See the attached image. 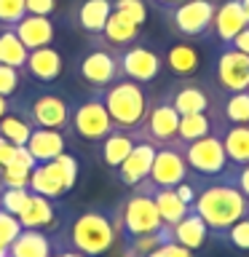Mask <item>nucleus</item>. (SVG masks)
Listing matches in <instances>:
<instances>
[{
  "instance_id": "f257e3e1",
  "label": "nucleus",
  "mask_w": 249,
  "mask_h": 257,
  "mask_svg": "<svg viewBox=\"0 0 249 257\" xmlns=\"http://www.w3.org/2000/svg\"><path fill=\"white\" fill-rule=\"evenodd\" d=\"M118 238L115 222L110 209L104 206H86L78 214L64 220L59 238H54L56 246H67L86 257H104Z\"/></svg>"
},
{
  "instance_id": "f03ea898",
  "label": "nucleus",
  "mask_w": 249,
  "mask_h": 257,
  "mask_svg": "<svg viewBox=\"0 0 249 257\" xmlns=\"http://www.w3.org/2000/svg\"><path fill=\"white\" fill-rule=\"evenodd\" d=\"M193 212L209 225L212 236L217 238L222 230H228L233 222L249 214V201L233 188L230 182L220 180H204L198 188V196L193 201Z\"/></svg>"
},
{
  "instance_id": "7ed1b4c3",
  "label": "nucleus",
  "mask_w": 249,
  "mask_h": 257,
  "mask_svg": "<svg viewBox=\"0 0 249 257\" xmlns=\"http://www.w3.org/2000/svg\"><path fill=\"white\" fill-rule=\"evenodd\" d=\"M102 102L107 107V115L115 128H126V132H137L150 112L153 94L148 86L134 83L129 78H118L102 91Z\"/></svg>"
},
{
  "instance_id": "20e7f679",
  "label": "nucleus",
  "mask_w": 249,
  "mask_h": 257,
  "mask_svg": "<svg viewBox=\"0 0 249 257\" xmlns=\"http://www.w3.org/2000/svg\"><path fill=\"white\" fill-rule=\"evenodd\" d=\"M110 214H112V222H115L118 236L123 241H132L137 236H150V233H161L169 228L161 220L153 196L150 193H142V190H132L129 196H123L110 209Z\"/></svg>"
},
{
  "instance_id": "39448f33",
  "label": "nucleus",
  "mask_w": 249,
  "mask_h": 257,
  "mask_svg": "<svg viewBox=\"0 0 249 257\" xmlns=\"http://www.w3.org/2000/svg\"><path fill=\"white\" fill-rule=\"evenodd\" d=\"M72 75L83 83L88 91H104L110 83L120 78L118 48L107 46L99 38H88V46L72 62Z\"/></svg>"
},
{
  "instance_id": "423d86ee",
  "label": "nucleus",
  "mask_w": 249,
  "mask_h": 257,
  "mask_svg": "<svg viewBox=\"0 0 249 257\" xmlns=\"http://www.w3.org/2000/svg\"><path fill=\"white\" fill-rule=\"evenodd\" d=\"M24 102V112L32 120L35 128H56V132H70V118H72V99L62 88L43 86Z\"/></svg>"
},
{
  "instance_id": "0eeeda50",
  "label": "nucleus",
  "mask_w": 249,
  "mask_h": 257,
  "mask_svg": "<svg viewBox=\"0 0 249 257\" xmlns=\"http://www.w3.org/2000/svg\"><path fill=\"white\" fill-rule=\"evenodd\" d=\"M78 169H80L78 158L67 150V153H62L59 158L38 164L32 169L27 188H30V193H38V196H43V198L59 201L62 196H67V193L75 188Z\"/></svg>"
},
{
  "instance_id": "6e6552de",
  "label": "nucleus",
  "mask_w": 249,
  "mask_h": 257,
  "mask_svg": "<svg viewBox=\"0 0 249 257\" xmlns=\"http://www.w3.org/2000/svg\"><path fill=\"white\" fill-rule=\"evenodd\" d=\"M161 99L180 112V115H193V112H209L217 107L220 94L214 91V86L209 83V78L193 75V78H174L169 80L164 88Z\"/></svg>"
},
{
  "instance_id": "1a4fd4ad",
  "label": "nucleus",
  "mask_w": 249,
  "mask_h": 257,
  "mask_svg": "<svg viewBox=\"0 0 249 257\" xmlns=\"http://www.w3.org/2000/svg\"><path fill=\"white\" fill-rule=\"evenodd\" d=\"M217 0H185L177 8L164 14L166 27L180 40H204L212 38V19H214Z\"/></svg>"
},
{
  "instance_id": "9d476101",
  "label": "nucleus",
  "mask_w": 249,
  "mask_h": 257,
  "mask_svg": "<svg viewBox=\"0 0 249 257\" xmlns=\"http://www.w3.org/2000/svg\"><path fill=\"white\" fill-rule=\"evenodd\" d=\"M112 120L107 115V107L102 102V91H88V96L78 99L72 104V118H70V134L88 145L102 142L112 132Z\"/></svg>"
},
{
  "instance_id": "9b49d317",
  "label": "nucleus",
  "mask_w": 249,
  "mask_h": 257,
  "mask_svg": "<svg viewBox=\"0 0 249 257\" xmlns=\"http://www.w3.org/2000/svg\"><path fill=\"white\" fill-rule=\"evenodd\" d=\"M182 150V158L188 169L201 180H220V177L228 172V156H225L220 132L204 137V140H196L190 145H177Z\"/></svg>"
},
{
  "instance_id": "f8f14e48",
  "label": "nucleus",
  "mask_w": 249,
  "mask_h": 257,
  "mask_svg": "<svg viewBox=\"0 0 249 257\" xmlns=\"http://www.w3.org/2000/svg\"><path fill=\"white\" fill-rule=\"evenodd\" d=\"M118 64H120V78L150 86L153 80H158L161 70H164V54L156 46H150V40L140 38L137 43L118 51Z\"/></svg>"
},
{
  "instance_id": "ddd939ff",
  "label": "nucleus",
  "mask_w": 249,
  "mask_h": 257,
  "mask_svg": "<svg viewBox=\"0 0 249 257\" xmlns=\"http://www.w3.org/2000/svg\"><path fill=\"white\" fill-rule=\"evenodd\" d=\"M209 83L214 86L217 94H236L249 88V56L236 51L233 46H220L217 62L212 64Z\"/></svg>"
},
{
  "instance_id": "4468645a",
  "label": "nucleus",
  "mask_w": 249,
  "mask_h": 257,
  "mask_svg": "<svg viewBox=\"0 0 249 257\" xmlns=\"http://www.w3.org/2000/svg\"><path fill=\"white\" fill-rule=\"evenodd\" d=\"M177 128H180V112L172 104H166L161 96H153L148 118L134 134L137 140H148L161 148V145H172L177 140Z\"/></svg>"
},
{
  "instance_id": "2eb2a0df",
  "label": "nucleus",
  "mask_w": 249,
  "mask_h": 257,
  "mask_svg": "<svg viewBox=\"0 0 249 257\" xmlns=\"http://www.w3.org/2000/svg\"><path fill=\"white\" fill-rule=\"evenodd\" d=\"M188 177H190V169L182 158V150L177 145H161L156 150V158H153L150 177L145 182L153 185V188H174Z\"/></svg>"
},
{
  "instance_id": "dca6fc26",
  "label": "nucleus",
  "mask_w": 249,
  "mask_h": 257,
  "mask_svg": "<svg viewBox=\"0 0 249 257\" xmlns=\"http://www.w3.org/2000/svg\"><path fill=\"white\" fill-rule=\"evenodd\" d=\"M62 220H67V214H62V206L51 198L38 196V193H30L27 206L19 214L22 228H35V230H46V233H59L64 225Z\"/></svg>"
},
{
  "instance_id": "f3484780",
  "label": "nucleus",
  "mask_w": 249,
  "mask_h": 257,
  "mask_svg": "<svg viewBox=\"0 0 249 257\" xmlns=\"http://www.w3.org/2000/svg\"><path fill=\"white\" fill-rule=\"evenodd\" d=\"M156 150H158V145H153L148 140H137L132 153L126 156V161L112 172L115 180L129 190L137 188L140 182H145L150 177V166H153V158H156Z\"/></svg>"
},
{
  "instance_id": "a211bd4d",
  "label": "nucleus",
  "mask_w": 249,
  "mask_h": 257,
  "mask_svg": "<svg viewBox=\"0 0 249 257\" xmlns=\"http://www.w3.org/2000/svg\"><path fill=\"white\" fill-rule=\"evenodd\" d=\"M24 75L35 83H43V86H51L62 78L64 72V56L59 48L54 46H43V48H35V51L27 54V62H24Z\"/></svg>"
},
{
  "instance_id": "6ab92c4d",
  "label": "nucleus",
  "mask_w": 249,
  "mask_h": 257,
  "mask_svg": "<svg viewBox=\"0 0 249 257\" xmlns=\"http://www.w3.org/2000/svg\"><path fill=\"white\" fill-rule=\"evenodd\" d=\"M249 24V16L238 0H217L214 19H212V38L220 46H230L233 38Z\"/></svg>"
},
{
  "instance_id": "aec40b11",
  "label": "nucleus",
  "mask_w": 249,
  "mask_h": 257,
  "mask_svg": "<svg viewBox=\"0 0 249 257\" xmlns=\"http://www.w3.org/2000/svg\"><path fill=\"white\" fill-rule=\"evenodd\" d=\"M110 14H112V0H78L75 8H72V27L88 38H99Z\"/></svg>"
},
{
  "instance_id": "412c9836",
  "label": "nucleus",
  "mask_w": 249,
  "mask_h": 257,
  "mask_svg": "<svg viewBox=\"0 0 249 257\" xmlns=\"http://www.w3.org/2000/svg\"><path fill=\"white\" fill-rule=\"evenodd\" d=\"M38 164L59 158L70 150V132H56V128H32L27 145H24Z\"/></svg>"
},
{
  "instance_id": "4be33fe9",
  "label": "nucleus",
  "mask_w": 249,
  "mask_h": 257,
  "mask_svg": "<svg viewBox=\"0 0 249 257\" xmlns=\"http://www.w3.org/2000/svg\"><path fill=\"white\" fill-rule=\"evenodd\" d=\"M14 32L19 35V40L24 43L27 51L51 46L54 38H56V27H54L51 16H35V14H24L22 19L16 22Z\"/></svg>"
},
{
  "instance_id": "5701e85b",
  "label": "nucleus",
  "mask_w": 249,
  "mask_h": 257,
  "mask_svg": "<svg viewBox=\"0 0 249 257\" xmlns=\"http://www.w3.org/2000/svg\"><path fill=\"white\" fill-rule=\"evenodd\" d=\"M225 120L220 118V112L209 110V112H193V115H180V128H177V140L172 145H190L196 140H204V137L220 132V126Z\"/></svg>"
},
{
  "instance_id": "b1692460",
  "label": "nucleus",
  "mask_w": 249,
  "mask_h": 257,
  "mask_svg": "<svg viewBox=\"0 0 249 257\" xmlns=\"http://www.w3.org/2000/svg\"><path fill=\"white\" fill-rule=\"evenodd\" d=\"M137 142V134L134 132H126V128H112V132L104 137L102 142H96V158H99L102 166H107L110 172L126 161V156L132 153Z\"/></svg>"
},
{
  "instance_id": "393cba45",
  "label": "nucleus",
  "mask_w": 249,
  "mask_h": 257,
  "mask_svg": "<svg viewBox=\"0 0 249 257\" xmlns=\"http://www.w3.org/2000/svg\"><path fill=\"white\" fill-rule=\"evenodd\" d=\"M164 67L174 78H193L201 70V54L190 40H177L164 51Z\"/></svg>"
},
{
  "instance_id": "a878e982",
  "label": "nucleus",
  "mask_w": 249,
  "mask_h": 257,
  "mask_svg": "<svg viewBox=\"0 0 249 257\" xmlns=\"http://www.w3.org/2000/svg\"><path fill=\"white\" fill-rule=\"evenodd\" d=\"M54 238L46 230L22 228L11 244H8V257H51L54 254Z\"/></svg>"
},
{
  "instance_id": "bb28decb",
  "label": "nucleus",
  "mask_w": 249,
  "mask_h": 257,
  "mask_svg": "<svg viewBox=\"0 0 249 257\" xmlns=\"http://www.w3.org/2000/svg\"><path fill=\"white\" fill-rule=\"evenodd\" d=\"M32 120L27 118V112H24V102L22 99H14L11 107H8V112L3 118H0V134L6 137L11 145H16V148H24L32 134Z\"/></svg>"
},
{
  "instance_id": "cd10ccee",
  "label": "nucleus",
  "mask_w": 249,
  "mask_h": 257,
  "mask_svg": "<svg viewBox=\"0 0 249 257\" xmlns=\"http://www.w3.org/2000/svg\"><path fill=\"white\" fill-rule=\"evenodd\" d=\"M209 236H212L209 225L201 220L193 209L172 228V241H174V244H180V246H185V249H190V252H196V249L204 246Z\"/></svg>"
},
{
  "instance_id": "c85d7f7f",
  "label": "nucleus",
  "mask_w": 249,
  "mask_h": 257,
  "mask_svg": "<svg viewBox=\"0 0 249 257\" xmlns=\"http://www.w3.org/2000/svg\"><path fill=\"white\" fill-rule=\"evenodd\" d=\"M140 38H142V27H137L132 19H126V16L118 14V11H112L107 16V24H104V30L99 35V40H104V43L112 46V48H118V51L137 43Z\"/></svg>"
},
{
  "instance_id": "c756f323",
  "label": "nucleus",
  "mask_w": 249,
  "mask_h": 257,
  "mask_svg": "<svg viewBox=\"0 0 249 257\" xmlns=\"http://www.w3.org/2000/svg\"><path fill=\"white\" fill-rule=\"evenodd\" d=\"M220 140L225 148L230 166H244L249 164V126H230L222 123L220 126Z\"/></svg>"
},
{
  "instance_id": "7c9ffc66",
  "label": "nucleus",
  "mask_w": 249,
  "mask_h": 257,
  "mask_svg": "<svg viewBox=\"0 0 249 257\" xmlns=\"http://www.w3.org/2000/svg\"><path fill=\"white\" fill-rule=\"evenodd\" d=\"M217 112L230 126H249V94L246 91L225 94L222 99H217Z\"/></svg>"
},
{
  "instance_id": "2f4dec72",
  "label": "nucleus",
  "mask_w": 249,
  "mask_h": 257,
  "mask_svg": "<svg viewBox=\"0 0 249 257\" xmlns=\"http://www.w3.org/2000/svg\"><path fill=\"white\" fill-rule=\"evenodd\" d=\"M27 48L19 40V35L14 32V27H0V64H8V67L24 70V62H27Z\"/></svg>"
},
{
  "instance_id": "473e14b6",
  "label": "nucleus",
  "mask_w": 249,
  "mask_h": 257,
  "mask_svg": "<svg viewBox=\"0 0 249 257\" xmlns=\"http://www.w3.org/2000/svg\"><path fill=\"white\" fill-rule=\"evenodd\" d=\"M217 241L230 249H238V252H249V214L241 217L238 222H233L228 230H222Z\"/></svg>"
},
{
  "instance_id": "72a5a7b5",
  "label": "nucleus",
  "mask_w": 249,
  "mask_h": 257,
  "mask_svg": "<svg viewBox=\"0 0 249 257\" xmlns=\"http://www.w3.org/2000/svg\"><path fill=\"white\" fill-rule=\"evenodd\" d=\"M30 201V188H0V209L8 214H22Z\"/></svg>"
},
{
  "instance_id": "f704fd0d",
  "label": "nucleus",
  "mask_w": 249,
  "mask_h": 257,
  "mask_svg": "<svg viewBox=\"0 0 249 257\" xmlns=\"http://www.w3.org/2000/svg\"><path fill=\"white\" fill-rule=\"evenodd\" d=\"M148 0H112V11L123 14L126 19H132L137 27H142L148 22Z\"/></svg>"
},
{
  "instance_id": "c9c22d12",
  "label": "nucleus",
  "mask_w": 249,
  "mask_h": 257,
  "mask_svg": "<svg viewBox=\"0 0 249 257\" xmlns=\"http://www.w3.org/2000/svg\"><path fill=\"white\" fill-rule=\"evenodd\" d=\"M22 70L16 67H8V64H0V96H6V99H14V94L19 91L22 86Z\"/></svg>"
},
{
  "instance_id": "e433bc0d",
  "label": "nucleus",
  "mask_w": 249,
  "mask_h": 257,
  "mask_svg": "<svg viewBox=\"0 0 249 257\" xmlns=\"http://www.w3.org/2000/svg\"><path fill=\"white\" fill-rule=\"evenodd\" d=\"M24 14H27L24 0H0V27H16Z\"/></svg>"
},
{
  "instance_id": "4c0bfd02",
  "label": "nucleus",
  "mask_w": 249,
  "mask_h": 257,
  "mask_svg": "<svg viewBox=\"0 0 249 257\" xmlns=\"http://www.w3.org/2000/svg\"><path fill=\"white\" fill-rule=\"evenodd\" d=\"M222 180L230 182L233 188H236L241 196L249 201V164H244V166H228V172L222 174Z\"/></svg>"
},
{
  "instance_id": "58836bf2",
  "label": "nucleus",
  "mask_w": 249,
  "mask_h": 257,
  "mask_svg": "<svg viewBox=\"0 0 249 257\" xmlns=\"http://www.w3.org/2000/svg\"><path fill=\"white\" fill-rule=\"evenodd\" d=\"M19 230H22L19 217H16V214H8V212H3V209H0V241L8 246L16 236H19Z\"/></svg>"
},
{
  "instance_id": "ea45409f",
  "label": "nucleus",
  "mask_w": 249,
  "mask_h": 257,
  "mask_svg": "<svg viewBox=\"0 0 249 257\" xmlns=\"http://www.w3.org/2000/svg\"><path fill=\"white\" fill-rule=\"evenodd\" d=\"M145 257H193V252L180 246V244H174V241H166V244H161L158 249H153Z\"/></svg>"
},
{
  "instance_id": "a19ab883",
  "label": "nucleus",
  "mask_w": 249,
  "mask_h": 257,
  "mask_svg": "<svg viewBox=\"0 0 249 257\" xmlns=\"http://www.w3.org/2000/svg\"><path fill=\"white\" fill-rule=\"evenodd\" d=\"M27 6V14H35V16H54L56 11V0H24Z\"/></svg>"
},
{
  "instance_id": "79ce46f5",
  "label": "nucleus",
  "mask_w": 249,
  "mask_h": 257,
  "mask_svg": "<svg viewBox=\"0 0 249 257\" xmlns=\"http://www.w3.org/2000/svg\"><path fill=\"white\" fill-rule=\"evenodd\" d=\"M14 153H16V145H11L3 134H0V169H3L6 164H11Z\"/></svg>"
},
{
  "instance_id": "37998d69",
  "label": "nucleus",
  "mask_w": 249,
  "mask_h": 257,
  "mask_svg": "<svg viewBox=\"0 0 249 257\" xmlns=\"http://www.w3.org/2000/svg\"><path fill=\"white\" fill-rule=\"evenodd\" d=\"M230 46L236 48V51H241V54H246V56H249V24L238 32L236 38H233V43H230Z\"/></svg>"
},
{
  "instance_id": "c03bdc74",
  "label": "nucleus",
  "mask_w": 249,
  "mask_h": 257,
  "mask_svg": "<svg viewBox=\"0 0 249 257\" xmlns=\"http://www.w3.org/2000/svg\"><path fill=\"white\" fill-rule=\"evenodd\" d=\"M180 3H185V0H148V6L156 8V11H161V14L172 11V8H177Z\"/></svg>"
},
{
  "instance_id": "a18cd8bd",
  "label": "nucleus",
  "mask_w": 249,
  "mask_h": 257,
  "mask_svg": "<svg viewBox=\"0 0 249 257\" xmlns=\"http://www.w3.org/2000/svg\"><path fill=\"white\" fill-rule=\"evenodd\" d=\"M51 257H86V254L75 252V249H67V246H56Z\"/></svg>"
},
{
  "instance_id": "49530a36",
  "label": "nucleus",
  "mask_w": 249,
  "mask_h": 257,
  "mask_svg": "<svg viewBox=\"0 0 249 257\" xmlns=\"http://www.w3.org/2000/svg\"><path fill=\"white\" fill-rule=\"evenodd\" d=\"M11 102H14V99H6V96H0V118H3L6 112H8V107H11Z\"/></svg>"
},
{
  "instance_id": "de8ad7c7",
  "label": "nucleus",
  "mask_w": 249,
  "mask_h": 257,
  "mask_svg": "<svg viewBox=\"0 0 249 257\" xmlns=\"http://www.w3.org/2000/svg\"><path fill=\"white\" fill-rule=\"evenodd\" d=\"M0 257H8V246L3 244V241H0Z\"/></svg>"
},
{
  "instance_id": "09e8293b",
  "label": "nucleus",
  "mask_w": 249,
  "mask_h": 257,
  "mask_svg": "<svg viewBox=\"0 0 249 257\" xmlns=\"http://www.w3.org/2000/svg\"><path fill=\"white\" fill-rule=\"evenodd\" d=\"M241 6H244V11H246V16H249V0H238Z\"/></svg>"
},
{
  "instance_id": "8fccbe9b",
  "label": "nucleus",
  "mask_w": 249,
  "mask_h": 257,
  "mask_svg": "<svg viewBox=\"0 0 249 257\" xmlns=\"http://www.w3.org/2000/svg\"><path fill=\"white\" fill-rule=\"evenodd\" d=\"M246 94H249V88H246Z\"/></svg>"
}]
</instances>
